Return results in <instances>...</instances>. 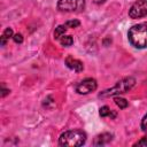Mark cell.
<instances>
[{"instance_id":"1","label":"cell","mask_w":147,"mask_h":147,"mask_svg":"<svg viewBox=\"0 0 147 147\" xmlns=\"http://www.w3.org/2000/svg\"><path fill=\"white\" fill-rule=\"evenodd\" d=\"M129 41L136 48H147V22H142L130 28Z\"/></svg>"},{"instance_id":"2","label":"cell","mask_w":147,"mask_h":147,"mask_svg":"<svg viewBox=\"0 0 147 147\" xmlns=\"http://www.w3.org/2000/svg\"><path fill=\"white\" fill-rule=\"evenodd\" d=\"M86 141V133L82 130H70L63 132L59 138V145L61 146H82Z\"/></svg>"},{"instance_id":"3","label":"cell","mask_w":147,"mask_h":147,"mask_svg":"<svg viewBox=\"0 0 147 147\" xmlns=\"http://www.w3.org/2000/svg\"><path fill=\"white\" fill-rule=\"evenodd\" d=\"M134 85H136V79L133 77H125L122 80L117 82L109 90L101 92L99 96L100 98H109V96L119 95V94H123V93H126L127 91H130Z\"/></svg>"},{"instance_id":"4","label":"cell","mask_w":147,"mask_h":147,"mask_svg":"<svg viewBox=\"0 0 147 147\" xmlns=\"http://www.w3.org/2000/svg\"><path fill=\"white\" fill-rule=\"evenodd\" d=\"M85 8V0H59L57 9L61 11H82Z\"/></svg>"},{"instance_id":"5","label":"cell","mask_w":147,"mask_h":147,"mask_svg":"<svg viewBox=\"0 0 147 147\" xmlns=\"http://www.w3.org/2000/svg\"><path fill=\"white\" fill-rule=\"evenodd\" d=\"M129 16L131 18H140L147 16V0L136 1L129 10Z\"/></svg>"},{"instance_id":"6","label":"cell","mask_w":147,"mask_h":147,"mask_svg":"<svg viewBox=\"0 0 147 147\" xmlns=\"http://www.w3.org/2000/svg\"><path fill=\"white\" fill-rule=\"evenodd\" d=\"M98 87V83L94 78H86L77 84L76 92L79 94H88L93 91H95Z\"/></svg>"},{"instance_id":"7","label":"cell","mask_w":147,"mask_h":147,"mask_svg":"<svg viewBox=\"0 0 147 147\" xmlns=\"http://www.w3.org/2000/svg\"><path fill=\"white\" fill-rule=\"evenodd\" d=\"M65 65H67L69 69L76 71V72H80V71H83V69H84L83 62L79 61V60H77V59H75V57H72V56H68V57L65 59Z\"/></svg>"},{"instance_id":"8","label":"cell","mask_w":147,"mask_h":147,"mask_svg":"<svg viewBox=\"0 0 147 147\" xmlns=\"http://www.w3.org/2000/svg\"><path fill=\"white\" fill-rule=\"evenodd\" d=\"M111 140H113V134L108 133V132H105V133H101V134H99L94 138L93 145L94 146H103V145L109 144Z\"/></svg>"},{"instance_id":"9","label":"cell","mask_w":147,"mask_h":147,"mask_svg":"<svg viewBox=\"0 0 147 147\" xmlns=\"http://www.w3.org/2000/svg\"><path fill=\"white\" fill-rule=\"evenodd\" d=\"M13 30H11V28H7L5 31H3V33H2V36H1V46H5L6 45V42H7V40L9 39V38H13Z\"/></svg>"},{"instance_id":"10","label":"cell","mask_w":147,"mask_h":147,"mask_svg":"<svg viewBox=\"0 0 147 147\" xmlns=\"http://www.w3.org/2000/svg\"><path fill=\"white\" fill-rule=\"evenodd\" d=\"M67 29H68V28H67L64 24L59 25L57 28H55V31H54V38L59 40V39H60L62 36H64V33H65Z\"/></svg>"},{"instance_id":"11","label":"cell","mask_w":147,"mask_h":147,"mask_svg":"<svg viewBox=\"0 0 147 147\" xmlns=\"http://www.w3.org/2000/svg\"><path fill=\"white\" fill-rule=\"evenodd\" d=\"M59 41H60V44L62 46H65V47H69V46H71L74 44V39H72L71 36H62L59 39Z\"/></svg>"},{"instance_id":"12","label":"cell","mask_w":147,"mask_h":147,"mask_svg":"<svg viewBox=\"0 0 147 147\" xmlns=\"http://www.w3.org/2000/svg\"><path fill=\"white\" fill-rule=\"evenodd\" d=\"M115 103L121 108V109H125L127 106H129V102L124 99V98H121V96H115Z\"/></svg>"},{"instance_id":"13","label":"cell","mask_w":147,"mask_h":147,"mask_svg":"<svg viewBox=\"0 0 147 147\" xmlns=\"http://www.w3.org/2000/svg\"><path fill=\"white\" fill-rule=\"evenodd\" d=\"M110 109H109V107L108 106H103V107H101L100 109H99V114H100V116L101 117H107V116H109L110 115Z\"/></svg>"},{"instance_id":"14","label":"cell","mask_w":147,"mask_h":147,"mask_svg":"<svg viewBox=\"0 0 147 147\" xmlns=\"http://www.w3.org/2000/svg\"><path fill=\"white\" fill-rule=\"evenodd\" d=\"M79 24H80V22H79V21H77V20L68 21V22H65V23H64V25H65L67 28H77V26H79Z\"/></svg>"},{"instance_id":"15","label":"cell","mask_w":147,"mask_h":147,"mask_svg":"<svg viewBox=\"0 0 147 147\" xmlns=\"http://www.w3.org/2000/svg\"><path fill=\"white\" fill-rule=\"evenodd\" d=\"M134 146H142V147H147V137H144L141 138L137 144H134Z\"/></svg>"},{"instance_id":"16","label":"cell","mask_w":147,"mask_h":147,"mask_svg":"<svg viewBox=\"0 0 147 147\" xmlns=\"http://www.w3.org/2000/svg\"><path fill=\"white\" fill-rule=\"evenodd\" d=\"M13 39H14V41H15L16 44H21V42L23 41V37H22L21 33H16V34H14V36H13Z\"/></svg>"},{"instance_id":"17","label":"cell","mask_w":147,"mask_h":147,"mask_svg":"<svg viewBox=\"0 0 147 147\" xmlns=\"http://www.w3.org/2000/svg\"><path fill=\"white\" fill-rule=\"evenodd\" d=\"M140 126H141V129H142L144 131L147 130V114L142 117V119H141V125H140Z\"/></svg>"},{"instance_id":"18","label":"cell","mask_w":147,"mask_h":147,"mask_svg":"<svg viewBox=\"0 0 147 147\" xmlns=\"http://www.w3.org/2000/svg\"><path fill=\"white\" fill-rule=\"evenodd\" d=\"M8 93H9V90H6V88L2 86V93H1V96L3 98V96H5L6 94H8Z\"/></svg>"}]
</instances>
